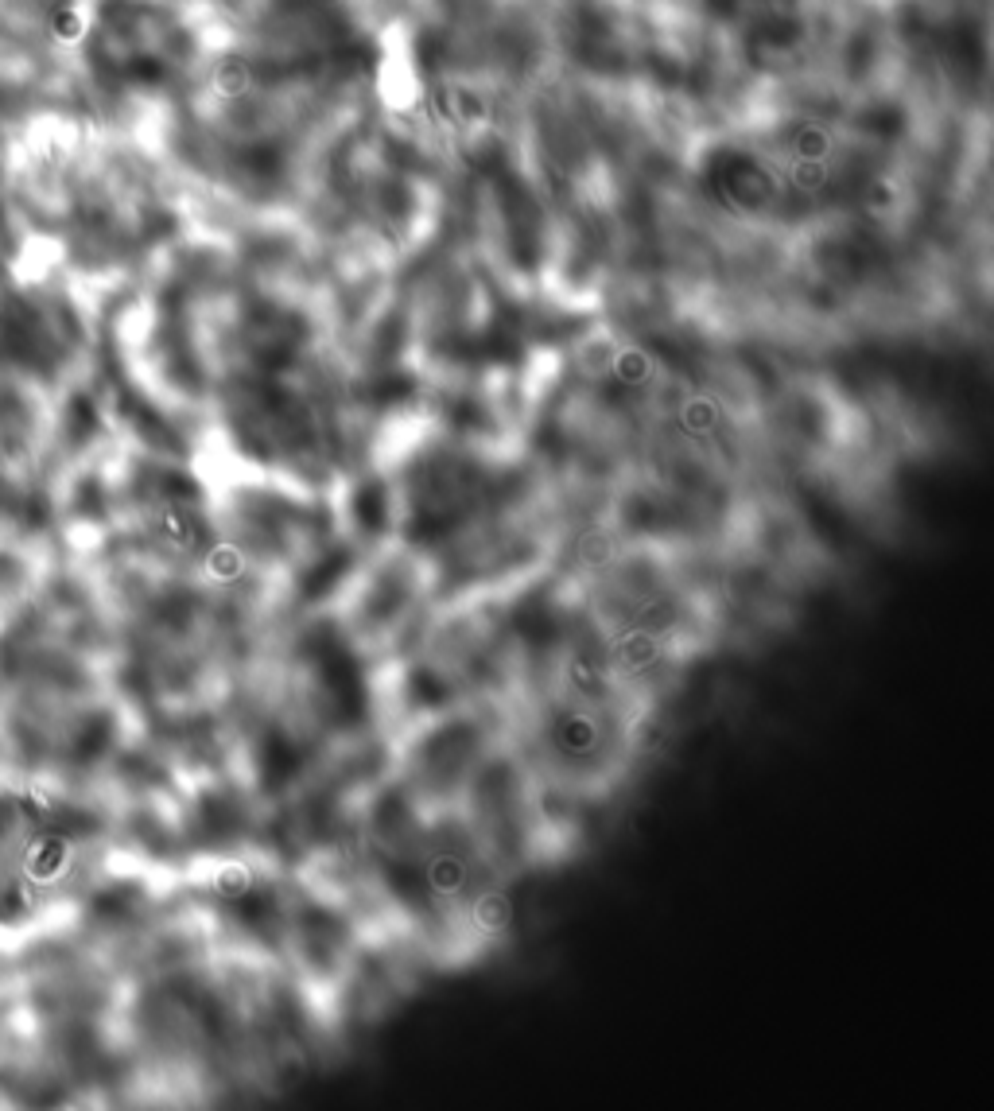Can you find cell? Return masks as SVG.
<instances>
[{"label":"cell","mask_w":994,"mask_h":1111,"mask_svg":"<svg viewBox=\"0 0 994 1111\" xmlns=\"http://www.w3.org/2000/svg\"><path fill=\"white\" fill-rule=\"evenodd\" d=\"M70 859H74V843L59 832H35L32 840L24 843V878L28 882H59V878L70 871Z\"/></svg>","instance_id":"1"}]
</instances>
